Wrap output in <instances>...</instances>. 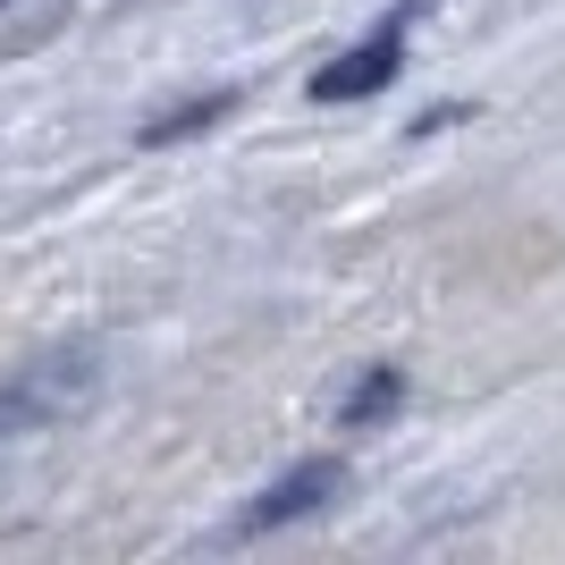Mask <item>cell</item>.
Wrapping results in <instances>:
<instances>
[{
  "instance_id": "6da1fadb",
  "label": "cell",
  "mask_w": 565,
  "mask_h": 565,
  "mask_svg": "<svg viewBox=\"0 0 565 565\" xmlns=\"http://www.w3.org/2000/svg\"><path fill=\"white\" fill-rule=\"evenodd\" d=\"M94 397V354H43L0 388V430H43Z\"/></svg>"
},
{
  "instance_id": "7a4b0ae2",
  "label": "cell",
  "mask_w": 565,
  "mask_h": 565,
  "mask_svg": "<svg viewBox=\"0 0 565 565\" xmlns=\"http://www.w3.org/2000/svg\"><path fill=\"white\" fill-rule=\"evenodd\" d=\"M405 25H414V9L380 18L372 43H354L347 60H330V68L312 76V102H363V94H380V85L397 76V60H405Z\"/></svg>"
},
{
  "instance_id": "3957f363",
  "label": "cell",
  "mask_w": 565,
  "mask_h": 565,
  "mask_svg": "<svg viewBox=\"0 0 565 565\" xmlns=\"http://www.w3.org/2000/svg\"><path fill=\"white\" fill-rule=\"evenodd\" d=\"M338 481H347V465H338V456H321V465H296V472L279 481V490H262V507L245 515V532H270V523L312 515L321 498H338Z\"/></svg>"
}]
</instances>
